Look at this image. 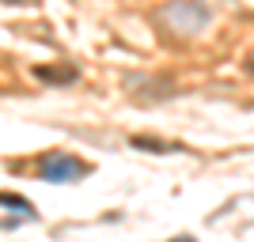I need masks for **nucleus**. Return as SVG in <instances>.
I'll return each mask as SVG.
<instances>
[{
	"label": "nucleus",
	"instance_id": "nucleus-4",
	"mask_svg": "<svg viewBox=\"0 0 254 242\" xmlns=\"http://www.w3.org/2000/svg\"><path fill=\"white\" fill-rule=\"evenodd\" d=\"M0 204L23 212V216H34V212H31V200H27V197H15V193H0Z\"/></svg>",
	"mask_w": 254,
	"mask_h": 242
},
{
	"label": "nucleus",
	"instance_id": "nucleus-3",
	"mask_svg": "<svg viewBox=\"0 0 254 242\" xmlns=\"http://www.w3.org/2000/svg\"><path fill=\"white\" fill-rule=\"evenodd\" d=\"M34 76H38V80H46V84H72V80H76L72 68H38Z\"/></svg>",
	"mask_w": 254,
	"mask_h": 242
},
{
	"label": "nucleus",
	"instance_id": "nucleus-5",
	"mask_svg": "<svg viewBox=\"0 0 254 242\" xmlns=\"http://www.w3.org/2000/svg\"><path fill=\"white\" fill-rule=\"evenodd\" d=\"M4 4H34V0H4Z\"/></svg>",
	"mask_w": 254,
	"mask_h": 242
},
{
	"label": "nucleus",
	"instance_id": "nucleus-2",
	"mask_svg": "<svg viewBox=\"0 0 254 242\" xmlns=\"http://www.w3.org/2000/svg\"><path fill=\"white\" fill-rule=\"evenodd\" d=\"M87 163H80V159H72V155H50L42 163V178L46 182H76L80 174H87Z\"/></svg>",
	"mask_w": 254,
	"mask_h": 242
},
{
	"label": "nucleus",
	"instance_id": "nucleus-1",
	"mask_svg": "<svg viewBox=\"0 0 254 242\" xmlns=\"http://www.w3.org/2000/svg\"><path fill=\"white\" fill-rule=\"evenodd\" d=\"M163 19L171 23L175 34H197L205 23H209V8H205L201 0H171L167 11H163Z\"/></svg>",
	"mask_w": 254,
	"mask_h": 242
}]
</instances>
